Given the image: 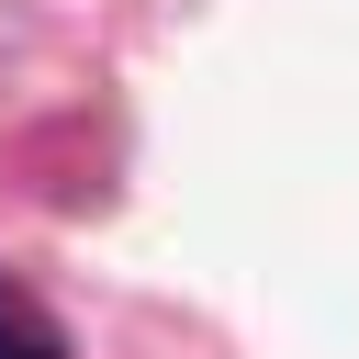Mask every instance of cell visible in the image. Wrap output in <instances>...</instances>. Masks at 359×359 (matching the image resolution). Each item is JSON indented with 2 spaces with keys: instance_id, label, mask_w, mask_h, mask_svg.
<instances>
[{
  "instance_id": "6da1fadb",
  "label": "cell",
  "mask_w": 359,
  "mask_h": 359,
  "mask_svg": "<svg viewBox=\"0 0 359 359\" xmlns=\"http://www.w3.org/2000/svg\"><path fill=\"white\" fill-rule=\"evenodd\" d=\"M0 359H67L56 314H45L34 292H11V280H0Z\"/></svg>"
}]
</instances>
